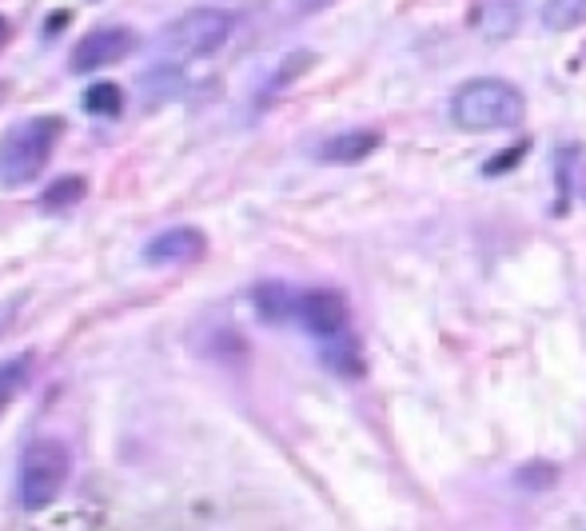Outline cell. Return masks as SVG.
<instances>
[{
    "label": "cell",
    "instance_id": "6da1fadb",
    "mask_svg": "<svg viewBox=\"0 0 586 531\" xmlns=\"http://www.w3.org/2000/svg\"><path fill=\"white\" fill-rule=\"evenodd\" d=\"M523 92L511 80L499 76H475L467 85L455 88L451 97V121L463 132H502V128H519L523 121Z\"/></svg>",
    "mask_w": 586,
    "mask_h": 531
},
{
    "label": "cell",
    "instance_id": "7a4b0ae2",
    "mask_svg": "<svg viewBox=\"0 0 586 531\" xmlns=\"http://www.w3.org/2000/svg\"><path fill=\"white\" fill-rule=\"evenodd\" d=\"M61 132H64L61 116H33V121L9 128L4 140H0V185L4 188L33 185L44 173V164H49Z\"/></svg>",
    "mask_w": 586,
    "mask_h": 531
},
{
    "label": "cell",
    "instance_id": "3957f363",
    "mask_svg": "<svg viewBox=\"0 0 586 531\" xmlns=\"http://www.w3.org/2000/svg\"><path fill=\"white\" fill-rule=\"evenodd\" d=\"M235 16L228 9H188L160 28V52L168 61H208L232 40Z\"/></svg>",
    "mask_w": 586,
    "mask_h": 531
},
{
    "label": "cell",
    "instance_id": "277c9868",
    "mask_svg": "<svg viewBox=\"0 0 586 531\" xmlns=\"http://www.w3.org/2000/svg\"><path fill=\"white\" fill-rule=\"evenodd\" d=\"M68 471H73V456L61 440H33L16 459V500H21V507H28V511L49 507L64 492Z\"/></svg>",
    "mask_w": 586,
    "mask_h": 531
},
{
    "label": "cell",
    "instance_id": "5b68a950",
    "mask_svg": "<svg viewBox=\"0 0 586 531\" xmlns=\"http://www.w3.org/2000/svg\"><path fill=\"white\" fill-rule=\"evenodd\" d=\"M304 332H311L316 340H331V336L352 332V312H347V300L331 288H307V292H295V316H292Z\"/></svg>",
    "mask_w": 586,
    "mask_h": 531
},
{
    "label": "cell",
    "instance_id": "8992f818",
    "mask_svg": "<svg viewBox=\"0 0 586 531\" xmlns=\"http://www.w3.org/2000/svg\"><path fill=\"white\" fill-rule=\"evenodd\" d=\"M132 52H136L132 28H92L85 40H76L68 64H73V73H97V68H109V64H120Z\"/></svg>",
    "mask_w": 586,
    "mask_h": 531
},
{
    "label": "cell",
    "instance_id": "52a82bcc",
    "mask_svg": "<svg viewBox=\"0 0 586 531\" xmlns=\"http://www.w3.org/2000/svg\"><path fill=\"white\" fill-rule=\"evenodd\" d=\"M204 252H208V236L192 224H176L144 248V260L148 264H195L204 260Z\"/></svg>",
    "mask_w": 586,
    "mask_h": 531
},
{
    "label": "cell",
    "instance_id": "ba28073f",
    "mask_svg": "<svg viewBox=\"0 0 586 531\" xmlns=\"http://www.w3.org/2000/svg\"><path fill=\"white\" fill-rule=\"evenodd\" d=\"M379 144H383V137H379L375 128H347V132H335V137H328L319 144L316 161L319 164H359V161H367Z\"/></svg>",
    "mask_w": 586,
    "mask_h": 531
},
{
    "label": "cell",
    "instance_id": "9c48e42d",
    "mask_svg": "<svg viewBox=\"0 0 586 531\" xmlns=\"http://www.w3.org/2000/svg\"><path fill=\"white\" fill-rule=\"evenodd\" d=\"M319 364L328 371H335L340 380H359V376H364V352H359V340H355L352 332L319 340Z\"/></svg>",
    "mask_w": 586,
    "mask_h": 531
},
{
    "label": "cell",
    "instance_id": "30bf717a",
    "mask_svg": "<svg viewBox=\"0 0 586 531\" xmlns=\"http://www.w3.org/2000/svg\"><path fill=\"white\" fill-rule=\"evenodd\" d=\"M523 25V0H487L479 9V33L487 40H507Z\"/></svg>",
    "mask_w": 586,
    "mask_h": 531
},
{
    "label": "cell",
    "instance_id": "8fae6325",
    "mask_svg": "<svg viewBox=\"0 0 586 531\" xmlns=\"http://www.w3.org/2000/svg\"><path fill=\"white\" fill-rule=\"evenodd\" d=\"M252 304H256V312L268 324H283L295 316V292L288 285H280V280H264V285H256Z\"/></svg>",
    "mask_w": 586,
    "mask_h": 531
},
{
    "label": "cell",
    "instance_id": "7c38bea8",
    "mask_svg": "<svg viewBox=\"0 0 586 531\" xmlns=\"http://www.w3.org/2000/svg\"><path fill=\"white\" fill-rule=\"evenodd\" d=\"M311 64H316V52H292V56H283L280 68L268 76V85L259 88V104H271V100L280 97V92L292 85V80H300V76H304Z\"/></svg>",
    "mask_w": 586,
    "mask_h": 531
},
{
    "label": "cell",
    "instance_id": "4fadbf2b",
    "mask_svg": "<svg viewBox=\"0 0 586 531\" xmlns=\"http://www.w3.org/2000/svg\"><path fill=\"white\" fill-rule=\"evenodd\" d=\"M538 21L550 33H574V28L586 25V0H547Z\"/></svg>",
    "mask_w": 586,
    "mask_h": 531
},
{
    "label": "cell",
    "instance_id": "5bb4252c",
    "mask_svg": "<svg viewBox=\"0 0 586 531\" xmlns=\"http://www.w3.org/2000/svg\"><path fill=\"white\" fill-rule=\"evenodd\" d=\"M88 192L85 185V176H61L56 185H49V192L40 197V208L44 212H64V208H73V204H80Z\"/></svg>",
    "mask_w": 586,
    "mask_h": 531
},
{
    "label": "cell",
    "instance_id": "9a60e30c",
    "mask_svg": "<svg viewBox=\"0 0 586 531\" xmlns=\"http://www.w3.org/2000/svg\"><path fill=\"white\" fill-rule=\"evenodd\" d=\"M120 109H124V92L116 85H92L85 92V112L88 116H120Z\"/></svg>",
    "mask_w": 586,
    "mask_h": 531
},
{
    "label": "cell",
    "instance_id": "2e32d148",
    "mask_svg": "<svg viewBox=\"0 0 586 531\" xmlns=\"http://www.w3.org/2000/svg\"><path fill=\"white\" fill-rule=\"evenodd\" d=\"M555 476H559V468H555V464H547V459H535V464H523V468L514 471V488H523V492H543V488H550V483H555Z\"/></svg>",
    "mask_w": 586,
    "mask_h": 531
},
{
    "label": "cell",
    "instance_id": "e0dca14e",
    "mask_svg": "<svg viewBox=\"0 0 586 531\" xmlns=\"http://www.w3.org/2000/svg\"><path fill=\"white\" fill-rule=\"evenodd\" d=\"M28 371H33V359H13V364H0V404L9 400V395L28 380Z\"/></svg>",
    "mask_w": 586,
    "mask_h": 531
},
{
    "label": "cell",
    "instance_id": "ac0fdd59",
    "mask_svg": "<svg viewBox=\"0 0 586 531\" xmlns=\"http://www.w3.org/2000/svg\"><path fill=\"white\" fill-rule=\"evenodd\" d=\"M523 144H519V149H507V152H502V156H499V161H495V164H487V168H483V173H487V176H499V173H507V168H514V164H519V156H523Z\"/></svg>",
    "mask_w": 586,
    "mask_h": 531
},
{
    "label": "cell",
    "instance_id": "d6986e66",
    "mask_svg": "<svg viewBox=\"0 0 586 531\" xmlns=\"http://www.w3.org/2000/svg\"><path fill=\"white\" fill-rule=\"evenodd\" d=\"M328 4H335V0H295V13H300V16H311V13H323Z\"/></svg>",
    "mask_w": 586,
    "mask_h": 531
},
{
    "label": "cell",
    "instance_id": "ffe728a7",
    "mask_svg": "<svg viewBox=\"0 0 586 531\" xmlns=\"http://www.w3.org/2000/svg\"><path fill=\"white\" fill-rule=\"evenodd\" d=\"M4 45H9V21L0 16V49H4Z\"/></svg>",
    "mask_w": 586,
    "mask_h": 531
},
{
    "label": "cell",
    "instance_id": "44dd1931",
    "mask_svg": "<svg viewBox=\"0 0 586 531\" xmlns=\"http://www.w3.org/2000/svg\"><path fill=\"white\" fill-rule=\"evenodd\" d=\"M0 104H4V85H0Z\"/></svg>",
    "mask_w": 586,
    "mask_h": 531
}]
</instances>
